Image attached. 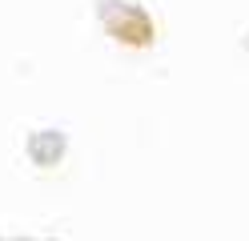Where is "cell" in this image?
Instances as JSON below:
<instances>
[{"label":"cell","instance_id":"cell-1","mask_svg":"<svg viewBox=\"0 0 249 241\" xmlns=\"http://www.w3.org/2000/svg\"><path fill=\"white\" fill-rule=\"evenodd\" d=\"M97 20L105 28L108 40H117L121 48L145 53L157 44V20L133 0H97Z\"/></svg>","mask_w":249,"mask_h":241},{"label":"cell","instance_id":"cell-2","mask_svg":"<svg viewBox=\"0 0 249 241\" xmlns=\"http://www.w3.org/2000/svg\"><path fill=\"white\" fill-rule=\"evenodd\" d=\"M24 153H28V161L36 169H56L65 161V153H69L65 129H33L28 141H24Z\"/></svg>","mask_w":249,"mask_h":241},{"label":"cell","instance_id":"cell-3","mask_svg":"<svg viewBox=\"0 0 249 241\" xmlns=\"http://www.w3.org/2000/svg\"><path fill=\"white\" fill-rule=\"evenodd\" d=\"M12 241H28V237H12Z\"/></svg>","mask_w":249,"mask_h":241}]
</instances>
